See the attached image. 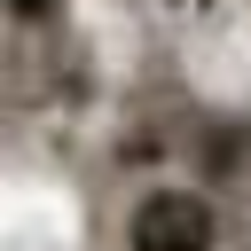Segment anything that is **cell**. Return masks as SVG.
Wrapping results in <instances>:
<instances>
[{
    "instance_id": "6da1fadb",
    "label": "cell",
    "mask_w": 251,
    "mask_h": 251,
    "mask_svg": "<svg viewBox=\"0 0 251 251\" xmlns=\"http://www.w3.org/2000/svg\"><path fill=\"white\" fill-rule=\"evenodd\" d=\"M126 251H220V212L196 188H141L126 212Z\"/></svg>"
},
{
    "instance_id": "7a4b0ae2",
    "label": "cell",
    "mask_w": 251,
    "mask_h": 251,
    "mask_svg": "<svg viewBox=\"0 0 251 251\" xmlns=\"http://www.w3.org/2000/svg\"><path fill=\"white\" fill-rule=\"evenodd\" d=\"M16 16H47V0H16Z\"/></svg>"
}]
</instances>
